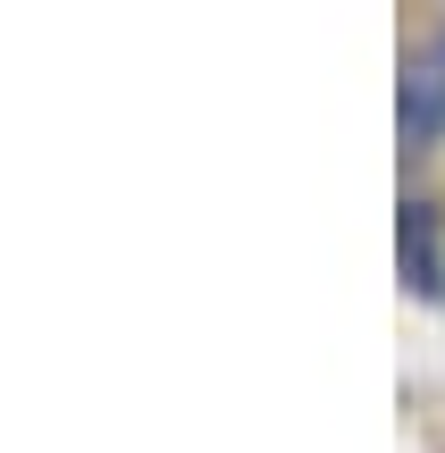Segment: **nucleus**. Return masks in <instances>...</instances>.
<instances>
[{"mask_svg": "<svg viewBox=\"0 0 445 453\" xmlns=\"http://www.w3.org/2000/svg\"><path fill=\"white\" fill-rule=\"evenodd\" d=\"M445 134V34L403 59V151H429Z\"/></svg>", "mask_w": 445, "mask_h": 453, "instance_id": "f257e3e1", "label": "nucleus"}, {"mask_svg": "<svg viewBox=\"0 0 445 453\" xmlns=\"http://www.w3.org/2000/svg\"><path fill=\"white\" fill-rule=\"evenodd\" d=\"M403 252H412V286L437 294V252H429V211H403Z\"/></svg>", "mask_w": 445, "mask_h": 453, "instance_id": "f03ea898", "label": "nucleus"}]
</instances>
